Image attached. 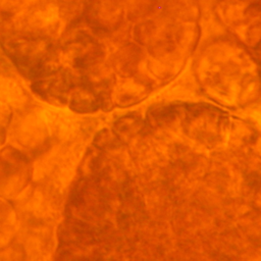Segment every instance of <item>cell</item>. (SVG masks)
<instances>
[{"mask_svg":"<svg viewBox=\"0 0 261 261\" xmlns=\"http://www.w3.org/2000/svg\"><path fill=\"white\" fill-rule=\"evenodd\" d=\"M32 164L29 158L14 147H5L0 153V198L15 199L29 185Z\"/></svg>","mask_w":261,"mask_h":261,"instance_id":"cell-1","label":"cell"},{"mask_svg":"<svg viewBox=\"0 0 261 261\" xmlns=\"http://www.w3.org/2000/svg\"><path fill=\"white\" fill-rule=\"evenodd\" d=\"M72 87L69 70L56 68L52 70H40L35 76L32 89L41 99L54 104H67L68 94Z\"/></svg>","mask_w":261,"mask_h":261,"instance_id":"cell-2","label":"cell"},{"mask_svg":"<svg viewBox=\"0 0 261 261\" xmlns=\"http://www.w3.org/2000/svg\"><path fill=\"white\" fill-rule=\"evenodd\" d=\"M4 141H5V133H4L3 128L0 127V146L4 143Z\"/></svg>","mask_w":261,"mask_h":261,"instance_id":"cell-3","label":"cell"}]
</instances>
